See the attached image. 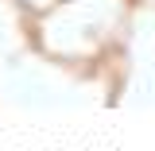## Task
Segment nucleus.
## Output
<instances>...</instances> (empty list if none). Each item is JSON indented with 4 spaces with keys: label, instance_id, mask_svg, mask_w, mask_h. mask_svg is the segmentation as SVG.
Wrapping results in <instances>:
<instances>
[{
    "label": "nucleus",
    "instance_id": "obj_1",
    "mask_svg": "<svg viewBox=\"0 0 155 151\" xmlns=\"http://www.w3.org/2000/svg\"><path fill=\"white\" fill-rule=\"evenodd\" d=\"M62 4H70V0H62Z\"/></svg>",
    "mask_w": 155,
    "mask_h": 151
}]
</instances>
